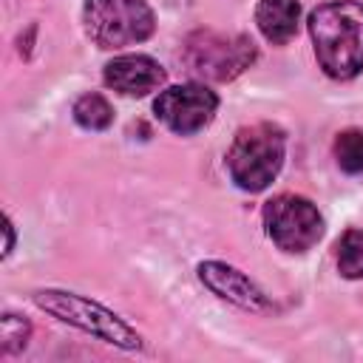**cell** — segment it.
Listing matches in <instances>:
<instances>
[{"label":"cell","mask_w":363,"mask_h":363,"mask_svg":"<svg viewBox=\"0 0 363 363\" xmlns=\"http://www.w3.org/2000/svg\"><path fill=\"white\" fill-rule=\"evenodd\" d=\"M315 60L329 79L349 82L363 71V3L326 0L306 17Z\"/></svg>","instance_id":"obj_1"},{"label":"cell","mask_w":363,"mask_h":363,"mask_svg":"<svg viewBox=\"0 0 363 363\" xmlns=\"http://www.w3.org/2000/svg\"><path fill=\"white\" fill-rule=\"evenodd\" d=\"M286 159V130L275 122H252L235 130L224 164L233 184L244 193L267 190Z\"/></svg>","instance_id":"obj_2"},{"label":"cell","mask_w":363,"mask_h":363,"mask_svg":"<svg viewBox=\"0 0 363 363\" xmlns=\"http://www.w3.org/2000/svg\"><path fill=\"white\" fill-rule=\"evenodd\" d=\"M31 301L40 312L51 315L60 323H68L102 343H111L116 349L125 352H139L145 349V337L113 309L102 306L99 301H91L79 292H68V289H34Z\"/></svg>","instance_id":"obj_3"},{"label":"cell","mask_w":363,"mask_h":363,"mask_svg":"<svg viewBox=\"0 0 363 363\" xmlns=\"http://www.w3.org/2000/svg\"><path fill=\"white\" fill-rule=\"evenodd\" d=\"M82 28L105 51L139 45L156 31V11L147 0H82Z\"/></svg>","instance_id":"obj_4"},{"label":"cell","mask_w":363,"mask_h":363,"mask_svg":"<svg viewBox=\"0 0 363 363\" xmlns=\"http://www.w3.org/2000/svg\"><path fill=\"white\" fill-rule=\"evenodd\" d=\"M258 57L255 43L247 34H224L213 28H199L184 40L182 60L201 79L230 82L244 74Z\"/></svg>","instance_id":"obj_5"},{"label":"cell","mask_w":363,"mask_h":363,"mask_svg":"<svg viewBox=\"0 0 363 363\" xmlns=\"http://www.w3.org/2000/svg\"><path fill=\"white\" fill-rule=\"evenodd\" d=\"M261 224L267 238L289 255H301L312 250L326 230V221L315 201L298 193H278L264 201L261 207Z\"/></svg>","instance_id":"obj_6"},{"label":"cell","mask_w":363,"mask_h":363,"mask_svg":"<svg viewBox=\"0 0 363 363\" xmlns=\"http://www.w3.org/2000/svg\"><path fill=\"white\" fill-rule=\"evenodd\" d=\"M218 111V94L204 82H179L167 85L153 99L156 119L176 136H193L204 130Z\"/></svg>","instance_id":"obj_7"},{"label":"cell","mask_w":363,"mask_h":363,"mask_svg":"<svg viewBox=\"0 0 363 363\" xmlns=\"http://www.w3.org/2000/svg\"><path fill=\"white\" fill-rule=\"evenodd\" d=\"M199 281L221 301L244 309V312H272L269 295L238 267L224 264V261H201L196 267Z\"/></svg>","instance_id":"obj_8"},{"label":"cell","mask_w":363,"mask_h":363,"mask_svg":"<svg viewBox=\"0 0 363 363\" xmlns=\"http://www.w3.org/2000/svg\"><path fill=\"white\" fill-rule=\"evenodd\" d=\"M102 79L122 96H147L167 82V71L150 54H116L105 62Z\"/></svg>","instance_id":"obj_9"},{"label":"cell","mask_w":363,"mask_h":363,"mask_svg":"<svg viewBox=\"0 0 363 363\" xmlns=\"http://www.w3.org/2000/svg\"><path fill=\"white\" fill-rule=\"evenodd\" d=\"M255 26L272 45H286L301 26V0H258Z\"/></svg>","instance_id":"obj_10"},{"label":"cell","mask_w":363,"mask_h":363,"mask_svg":"<svg viewBox=\"0 0 363 363\" xmlns=\"http://www.w3.org/2000/svg\"><path fill=\"white\" fill-rule=\"evenodd\" d=\"M71 119L82 128V130H91V133H99V130H108L113 125V105L96 94V91H88L82 96L74 99L71 105Z\"/></svg>","instance_id":"obj_11"},{"label":"cell","mask_w":363,"mask_h":363,"mask_svg":"<svg viewBox=\"0 0 363 363\" xmlns=\"http://www.w3.org/2000/svg\"><path fill=\"white\" fill-rule=\"evenodd\" d=\"M335 267L349 281L363 278V230L360 227H349L335 241Z\"/></svg>","instance_id":"obj_12"},{"label":"cell","mask_w":363,"mask_h":363,"mask_svg":"<svg viewBox=\"0 0 363 363\" xmlns=\"http://www.w3.org/2000/svg\"><path fill=\"white\" fill-rule=\"evenodd\" d=\"M332 156L346 176H360L363 173V130L360 128L340 130L332 142Z\"/></svg>","instance_id":"obj_13"},{"label":"cell","mask_w":363,"mask_h":363,"mask_svg":"<svg viewBox=\"0 0 363 363\" xmlns=\"http://www.w3.org/2000/svg\"><path fill=\"white\" fill-rule=\"evenodd\" d=\"M28 337H31V320L26 315H17V312H3V318H0V354L11 357V354L23 352Z\"/></svg>","instance_id":"obj_14"},{"label":"cell","mask_w":363,"mask_h":363,"mask_svg":"<svg viewBox=\"0 0 363 363\" xmlns=\"http://www.w3.org/2000/svg\"><path fill=\"white\" fill-rule=\"evenodd\" d=\"M3 227H6V247H3V258H9V255L14 252V221H11V216H6V218H3Z\"/></svg>","instance_id":"obj_15"}]
</instances>
